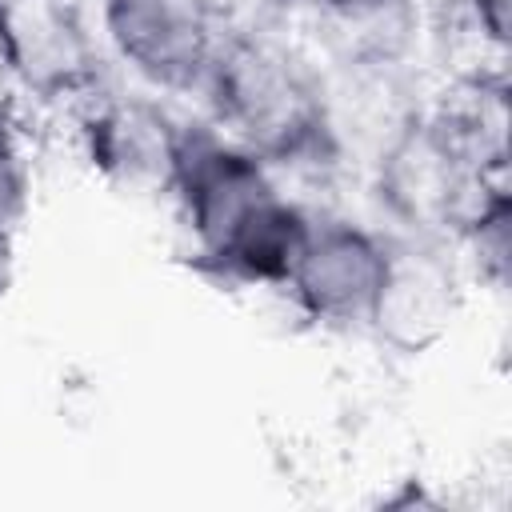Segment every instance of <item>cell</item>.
Instances as JSON below:
<instances>
[{"label": "cell", "mask_w": 512, "mask_h": 512, "mask_svg": "<svg viewBox=\"0 0 512 512\" xmlns=\"http://www.w3.org/2000/svg\"><path fill=\"white\" fill-rule=\"evenodd\" d=\"M200 92L208 96L212 128L272 168L320 160L336 144L324 84L276 40L224 36Z\"/></svg>", "instance_id": "obj_1"}, {"label": "cell", "mask_w": 512, "mask_h": 512, "mask_svg": "<svg viewBox=\"0 0 512 512\" xmlns=\"http://www.w3.org/2000/svg\"><path fill=\"white\" fill-rule=\"evenodd\" d=\"M96 28L152 92H200L228 36L216 0H96Z\"/></svg>", "instance_id": "obj_2"}, {"label": "cell", "mask_w": 512, "mask_h": 512, "mask_svg": "<svg viewBox=\"0 0 512 512\" xmlns=\"http://www.w3.org/2000/svg\"><path fill=\"white\" fill-rule=\"evenodd\" d=\"M280 192L276 168L212 124H184L168 196L204 260L260 200Z\"/></svg>", "instance_id": "obj_3"}, {"label": "cell", "mask_w": 512, "mask_h": 512, "mask_svg": "<svg viewBox=\"0 0 512 512\" xmlns=\"http://www.w3.org/2000/svg\"><path fill=\"white\" fill-rule=\"evenodd\" d=\"M184 124L144 92H96L80 108V156L116 192L168 196Z\"/></svg>", "instance_id": "obj_4"}, {"label": "cell", "mask_w": 512, "mask_h": 512, "mask_svg": "<svg viewBox=\"0 0 512 512\" xmlns=\"http://www.w3.org/2000/svg\"><path fill=\"white\" fill-rule=\"evenodd\" d=\"M388 240L356 220L312 216L308 240L296 256V268L284 284L292 304L324 328L364 324L384 280Z\"/></svg>", "instance_id": "obj_5"}, {"label": "cell", "mask_w": 512, "mask_h": 512, "mask_svg": "<svg viewBox=\"0 0 512 512\" xmlns=\"http://www.w3.org/2000/svg\"><path fill=\"white\" fill-rule=\"evenodd\" d=\"M460 300V276L444 256V244L416 236L388 240L384 280L364 328H372V336L400 356H424L448 340L460 316Z\"/></svg>", "instance_id": "obj_6"}, {"label": "cell", "mask_w": 512, "mask_h": 512, "mask_svg": "<svg viewBox=\"0 0 512 512\" xmlns=\"http://www.w3.org/2000/svg\"><path fill=\"white\" fill-rule=\"evenodd\" d=\"M0 72L32 100H92L100 92V48L64 0H12Z\"/></svg>", "instance_id": "obj_7"}, {"label": "cell", "mask_w": 512, "mask_h": 512, "mask_svg": "<svg viewBox=\"0 0 512 512\" xmlns=\"http://www.w3.org/2000/svg\"><path fill=\"white\" fill-rule=\"evenodd\" d=\"M312 212L284 188L260 200L200 264L236 288H280L288 284L296 256L308 240Z\"/></svg>", "instance_id": "obj_8"}, {"label": "cell", "mask_w": 512, "mask_h": 512, "mask_svg": "<svg viewBox=\"0 0 512 512\" xmlns=\"http://www.w3.org/2000/svg\"><path fill=\"white\" fill-rule=\"evenodd\" d=\"M32 212V160L24 128L8 108H0V240H16Z\"/></svg>", "instance_id": "obj_9"}, {"label": "cell", "mask_w": 512, "mask_h": 512, "mask_svg": "<svg viewBox=\"0 0 512 512\" xmlns=\"http://www.w3.org/2000/svg\"><path fill=\"white\" fill-rule=\"evenodd\" d=\"M508 4L512 0H468L480 40L492 44L496 52H504V44H508Z\"/></svg>", "instance_id": "obj_10"}, {"label": "cell", "mask_w": 512, "mask_h": 512, "mask_svg": "<svg viewBox=\"0 0 512 512\" xmlns=\"http://www.w3.org/2000/svg\"><path fill=\"white\" fill-rule=\"evenodd\" d=\"M312 4L336 20H376V16H388L400 0H312Z\"/></svg>", "instance_id": "obj_11"}, {"label": "cell", "mask_w": 512, "mask_h": 512, "mask_svg": "<svg viewBox=\"0 0 512 512\" xmlns=\"http://www.w3.org/2000/svg\"><path fill=\"white\" fill-rule=\"evenodd\" d=\"M16 276V240H0V296L12 288Z\"/></svg>", "instance_id": "obj_12"}, {"label": "cell", "mask_w": 512, "mask_h": 512, "mask_svg": "<svg viewBox=\"0 0 512 512\" xmlns=\"http://www.w3.org/2000/svg\"><path fill=\"white\" fill-rule=\"evenodd\" d=\"M8 20H12V0H0V60H4V40H8Z\"/></svg>", "instance_id": "obj_13"}]
</instances>
